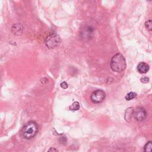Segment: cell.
I'll return each instance as SVG.
<instances>
[{"instance_id": "obj_11", "label": "cell", "mask_w": 152, "mask_h": 152, "mask_svg": "<svg viewBox=\"0 0 152 152\" xmlns=\"http://www.w3.org/2000/svg\"><path fill=\"white\" fill-rule=\"evenodd\" d=\"M137 96V94L134 92H129L125 96V99L126 100H131L134 99Z\"/></svg>"}, {"instance_id": "obj_10", "label": "cell", "mask_w": 152, "mask_h": 152, "mask_svg": "<svg viewBox=\"0 0 152 152\" xmlns=\"http://www.w3.org/2000/svg\"><path fill=\"white\" fill-rule=\"evenodd\" d=\"M71 110H78L80 109V104L78 102H74L69 107Z\"/></svg>"}, {"instance_id": "obj_4", "label": "cell", "mask_w": 152, "mask_h": 152, "mask_svg": "<svg viewBox=\"0 0 152 152\" xmlns=\"http://www.w3.org/2000/svg\"><path fill=\"white\" fill-rule=\"evenodd\" d=\"M106 94L102 90H97L93 91L91 94V100L94 103H99L105 99Z\"/></svg>"}, {"instance_id": "obj_3", "label": "cell", "mask_w": 152, "mask_h": 152, "mask_svg": "<svg viewBox=\"0 0 152 152\" xmlns=\"http://www.w3.org/2000/svg\"><path fill=\"white\" fill-rule=\"evenodd\" d=\"M61 42L60 37L57 34H51L48 36L45 39V45L48 48L52 49L56 47Z\"/></svg>"}, {"instance_id": "obj_13", "label": "cell", "mask_w": 152, "mask_h": 152, "mask_svg": "<svg viewBox=\"0 0 152 152\" xmlns=\"http://www.w3.org/2000/svg\"><path fill=\"white\" fill-rule=\"evenodd\" d=\"M148 81H149V78L147 77H142L141 78V82L142 83H147L148 82Z\"/></svg>"}, {"instance_id": "obj_7", "label": "cell", "mask_w": 152, "mask_h": 152, "mask_svg": "<svg viewBox=\"0 0 152 152\" xmlns=\"http://www.w3.org/2000/svg\"><path fill=\"white\" fill-rule=\"evenodd\" d=\"M12 32L14 34H20L23 31V27L20 24H15L12 26L11 28Z\"/></svg>"}, {"instance_id": "obj_8", "label": "cell", "mask_w": 152, "mask_h": 152, "mask_svg": "<svg viewBox=\"0 0 152 152\" xmlns=\"http://www.w3.org/2000/svg\"><path fill=\"white\" fill-rule=\"evenodd\" d=\"M133 108L132 107H128L126 109L125 114V119L127 122H129L133 116Z\"/></svg>"}, {"instance_id": "obj_12", "label": "cell", "mask_w": 152, "mask_h": 152, "mask_svg": "<svg viewBox=\"0 0 152 152\" xmlns=\"http://www.w3.org/2000/svg\"><path fill=\"white\" fill-rule=\"evenodd\" d=\"M145 27L148 30H152V23H151V20H149L145 22Z\"/></svg>"}, {"instance_id": "obj_1", "label": "cell", "mask_w": 152, "mask_h": 152, "mask_svg": "<svg viewBox=\"0 0 152 152\" xmlns=\"http://www.w3.org/2000/svg\"><path fill=\"white\" fill-rule=\"evenodd\" d=\"M111 69L115 72H121L126 68V64L124 56L120 53L115 54L111 59L110 63Z\"/></svg>"}, {"instance_id": "obj_2", "label": "cell", "mask_w": 152, "mask_h": 152, "mask_svg": "<svg viewBox=\"0 0 152 152\" xmlns=\"http://www.w3.org/2000/svg\"><path fill=\"white\" fill-rule=\"evenodd\" d=\"M37 131V124L34 121H30L23 127L22 129V135L24 138L30 139L36 135Z\"/></svg>"}, {"instance_id": "obj_14", "label": "cell", "mask_w": 152, "mask_h": 152, "mask_svg": "<svg viewBox=\"0 0 152 152\" xmlns=\"http://www.w3.org/2000/svg\"><path fill=\"white\" fill-rule=\"evenodd\" d=\"M61 87L64 89H66L68 88V84L65 81H64L61 84Z\"/></svg>"}, {"instance_id": "obj_15", "label": "cell", "mask_w": 152, "mask_h": 152, "mask_svg": "<svg viewBox=\"0 0 152 152\" xmlns=\"http://www.w3.org/2000/svg\"><path fill=\"white\" fill-rule=\"evenodd\" d=\"M47 152H58V150L53 147H51L49 149V150Z\"/></svg>"}, {"instance_id": "obj_9", "label": "cell", "mask_w": 152, "mask_h": 152, "mask_svg": "<svg viewBox=\"0 0 152 152\" xmlns=\"http://www.w3.org/2000/svg\"><path fill=\"white\" fill-rule=\"evenodd\" d=\"M144 152H152V142L148 141L144 147Z\"/></svg>"}, {"instance_id": "obj_5", "label": "cell", "mask_w": 152, "mask_h": 152, "mask_svg": "<svg viewBox=\"0 0 152 152\" xmlns=\"http://www.w3.org/2000/svg\"><path fill=\"white\" fill-rule=\"evenodd\" d=\"M147 115L145 110L142 107H138L133 111L134 118L138 121H143Z\"/></svg>"}, {"instance_id": "obj_6", "label": "cell", "mask_w": 152, "mask_h": 152, "mask_svg": "<svg viewBox=\"0 0 152 152\" xmlns=\"http://www.w3.org/2000/svg\"><path fill=\"white\" fill-rule=\"evenodd\" d=\"M138 71L141 74H145L147 72L149 69V66L145 62H140L137 66Z\"/></svg>"}]
</instances>
